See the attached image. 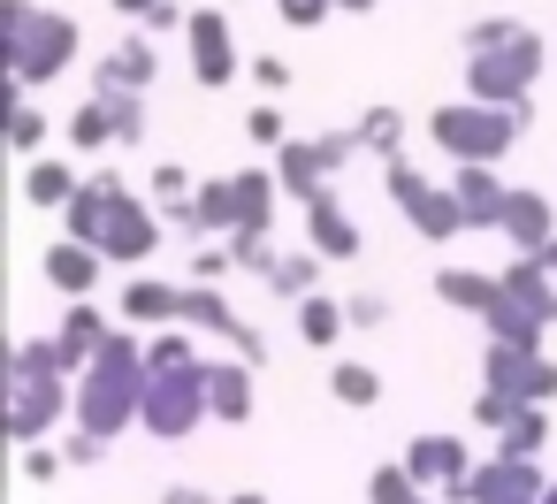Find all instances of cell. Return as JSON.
Returning a JSON list of instances; mask_svg holds the SVG:
<instances>
[{
    "mask_svg": "<svg viewBox=\"0 0 557 504\" xmlns=\"http://www.w3.org/2000/svg\"><path fill=\"white\" fill-rule=\"evenodd\" d=\"M146 390H153V367H146V344L131 336V321H115L108 329V344L92 352V367L77 374V428H92V435H123V428H138L146 420Z\"/></svg>",
    "mask_w": 557,
    "mask_h": 504,
    "instance_id": "1",
    "label": "cell"
},
{
    "mask_svg": "<svg viewBox=\"0 0 557 504\" xmlns=\"http://www.w3.org/2000/svg\"><path fill=\"white\" fill-rule=\"evenodd\" d=\"M0 54L16 70V93H39L77 62V24L54 9H32V0H0Z\"/></svg>",
    "mask_w": 557,
    "mask_h": 504,
    "instance_id": "2",
    "label": "cell"
},
{
    "mask_svg": "<svg viewBox=\"0 0 557 504\" xmlns=\"http://www.w3.org/2000/svg\"><path fill=\"white\" fill-rule=\"evenodd\" d=\"M519 131H527L519 108H496V100H473V93L466 100H443L428 115V146L450 153V161H504L519 146Z\"/></svg>",
    "mask_w": 557,
    "mask_h": 504,
    "instance_id": "3",
    "label": "cell"
},
{
    "mask_svg": "<svg viewBox=\"0 0 557 504\" xmlns=\"http://www.w3.org/2000/svg\"><path fill=\"white\" fill-rule=\"evenodd\" d=\"M542 62H549V47H542L527 24H511L496 47L466 54V93H473V100H496V108H534Z\"/></svg>",
    "mask_w": 557,
    "mask_h": 504,
    "instance_id": "4",
    "label": "cell"
},
{
    "mask_svg": "<svg viewBox=\"0 0 557 504\" xmlns=\"http://www.w3.org/2000/svg\"><path fill=\"white\" fill-rule=\"evenodd\" d=\"M62 413H77V374H54V367H9V443H47L62 428Z\"/></svg>",
    "mask_w": 557,
    "mask_h": 504,
    "instance_id": "5",
    "label": "cell"
},
{
    "mask_svg": "<svg viewBox=\"0 0 557 504\" xmlns=\"http://www.w3.org/2000/svg\"><path fill=\"white\" fill-rule=\"evenodd\" d=\"M382 184H389V207H397L428 245L466 237V207H458V192H450V184H435L428 169H412L405 153H397V161H382Z\"/></svg>",
    "mask_w": 557,
    "mask_h": 504,
    "instance_id": "6",
    "label": "cell"
},
{
    "mask_svg": "<svg viewBox=\"0 0 557 504\" xmlns=\"http://www.w3.org/2000/svg\"><path fill=\"white\" fill-rule=\"evenodd\" d=\"M214 420V397H207V359L199 367H169V374H153V390H146V435L153 443H184V435H199Z\"/></svg>",
    "mask_w": 557,
    "mask_h": 504,
    "instance_id": "7",
    "label": "cell"
},
{
    "mask_svg": "<svg viewBox=\"0 0 557 504\" xmlns=\"http://www.w3.org/2000/svg\"><path fill=\"white\" fill-rule=\"evenodd\" d=\"M351 153H359V131H329V138H290V146H275V184H283V199L329 192V176H336Z\"/></svg>",
    "mask_w": 557,
    "mask_h": 504,
    "instance_id": "8",
    "label": "cell"
},
{
    "mask_svg": "<svg viewBox=\"0 0 557 504\" xmlns=\"http://www.w3.org/2000/svg\"><path fill=\"white\" fill-rule=\"evenodd\" d=\"M481 382H488V390H511L519 405H557V359H549V352H527V344H496V336H488Z\"/></svg>",
    "mask_w": 557,
    "mask_h": 504,
    "instance_id": "9",
    "label": "cell"
},
{
    "mask_svg": "<svg viewBox=\"0 0 557 504\" xmlns=\"http://www.w3.org/2000/svg\"><path fill=\"white\" fill-rule=\"evenodd\" d=\"M549 474L542 458H511V451H488L473 474H466V496L458 504H542Z\"/></svg>",
    "mask_w": 557,
    "mask_h": 504,
    "instance_id": "10",
    "label": "cell"
},
{
    "mask_svg": "<svg viewBox=\"0 0 557 504\" xmlns=\"http://www.w3.org/2000/svg\"><path fill=\"white\" fill-rule=\"evenodd\" d=\"M184 54H191V77L207 85V93H222V85H237V39H230V16L222 9H191V24H184Z\"/></svg>",
    "mask_w": 557,
    "mask_h": 504,
    "instance_id": "11",
    "label": "cell"
},
{
    "mask_svg": "<svg viewBox=\"0 0 557 504\" xmlns=\"http://www.w3.org/2000/svg\"><path fill=\"white\" fill-rule=\"evenodd\" d=\"M161 207H146L138 192H123L115 207H108V230H100V253L115 260V268H138V260H153V245H161Z\"/></svg>",
    "mask_w": 557,
    "mask_h": 504,
    "instance_id": "12",
    "label": "cell"
},
{
    "mask_svg": "<svg viewBox=\"0 0 557 504\" xmlns=\"http://www.w3.org/2000/svg\"><path fill=\"white\" fill-rule=\"evenodd\" d=\"M405 466H412V481H420L428 496L458 504V489H466V474H473V451H466V435H412V443H405Z\"/></svg>",
    "mask_w": 557,
    "mask_h": 504,
    "instance_id": "13",
    "label": "cell"
},
{
    "mask_svg": "<svg viewBox=\"0 0 557 504\" xmlns=\"http://www.w3.org/2000/svg\"><path fill=\"white\" fill-rule=\"evenodd\" d=\"M450 192H458V207H466V230H504L511 184L496 176V161H458V169H450Z\"/></svg>",
    "mask_w": 557,
    "mask_h": 504,
    "instance_id": "14",
    "label": "cell"
},
{
    "mask_svg": "<svg viewBox=\"0 0 557 504\" xmlns=\"http://www.w3.org/2000/svg\"><path fill=\"white\" fill-rule=\"evenodd\" d=\"M306 245H313L321 260H359V253H367V230L344 214L336 192H313V199H306Z\"/></svg>",
    "mask_w": 557,
    "mask_h": 504,
    "instance_id": "15",
    "label": "cell"
},
{
    "mask_svg": "<svg viewBox=\"0 0 557 504\" xmlns=\"http://www.w3.org/2000/svg\"><path fill=\"white\" fill-rule=\"evenodd\" d=\"M153 70H161L153 32H131L123 47H108V54L92 62V93H146V85H153Z\"/></svg>",
    "mask_w": 557,
    "mask_h": 504,
    "instance_id": "16",
    "label": "cell"
},
{
    "mask_svg": "<svg viewBox=\"0 0 557 504\" xmlns=\"http://www.w3.org/2000/svg\"><path fill=\"white\" fill-rule=\"evenodd\" d=\"M108 268H115V260H108L100 245H77V237H62V245H47V260H39V275H47V283H54L62 298H92Z\"/></svg>",
    "mask_w": 557,
    "mask_h": 504,
    "instance_id": "17",
    "label": "cell"
},
{
    "mask_svg": "<svg viewBox=\"0 0 557 504\" xmlns=\"http://www.w3.org/2000/svg\"><path fill=\"white\" fill-rule=\"evenodd\" d=\"M131 329H169L184 321V283H161V275H131L123 283V306H115Z\"/></svg>",
    "mask_w": 557,
    "mask_h": 504,
    "instance_id": "18",
    "label": "cell"
},
{
    "mask_svg": "<svg viewBox=\"0 0 557 504\" xmlns=\"http://www.w3.org/2000/svg\"><path fill=\"white\" fill-rule=\"evenodd\" d=\"M108 329H115V321H108L92 298H70V314H62V329H54V352H62V367H70V374H85V367H92V352L108 344Z\"/></svg>",
    "mask_w": 557,
    "mask_h": 504,
    "instance_id": "19",
    "label": "cell"
},
{
    "mask_svg": "<svg viewBox=\"0 0 557 504\" xmlns=\"http://www.w3.org/2000/svg\"><path fill=\"white\" fill-rule=\"evenodd\" d=\"M252 359H214L207 367V397H214V420L222 428H245L252 420V405H260V390H252Z\"/></svg>",
    "mask_w": 557,
    "mask_h": 504,
    "instance_id": "20",
    "label": "cell"
},
{
    "mask_svg": "<svg viewBox=\"0 0 557 504\" xmlns=\"http://www.w3.org/2000/svg\"><path fill=\"white\" fill-rule=\"evenodd\" d=\"M504 237H511V253H542V245L557 237L549 192H534V184H511V207H504Z\"/></svg>",
    "mask_w": 557,
    "mask_h": 504,
    "instance_id": "21",
    "label": "cell"
},
{
    "mask_svg": "<svg viewBox=\"0 0 557 504\" xmlns=\"http://www.w3.org/2000/svg\"><path fill=\"white\" fill-rule=\"evenodd\" d=\"M123 199V176H85V192L62 207V237H77V245H100V230H108V207Z\"/></svg>",
    "mask_w": 557,
    "mask_h": 504,
    "instance_id": "22",
    "label": "cell"
},
{
    "mask_svg": "<svg viewBox=\"0 0 557 504\" xmlns=\"http://www.w3.org/2000/svg\"><path fill=\"white\" fill-rule=\"evenodd\" d=\"M435 298L488 321V314L504 306V275H488V268H443V275H435Z\"/></svg>",
    "mask_w": 557,
    "mask_h": 504,
    "instance_id": "23",
    "label": "cell"
},
{
    "mask_svg": "<svg viewBox=\"0 0 557 504\" xmlns=\"http://www.w3.org/2000/svg\"><path fill=\"white\" fill-rule=\"evenodd\" d=\"M496 275H504V291H511L519 306H534L542 321L557 314V275H549V260H542V253H511ZM549 329H557V321H549Z\"/></svg>",
    "mask_w": 557,
    "mask_h": 504,
    "instance_id": "24",
    "label": "cell"
},
{
    "mask_svg": "<svg viewBox=\"0 0 557 504\" xmlns=\"http://www.w3.org/2000/svg\"><path fill=\"white\" fill-rule=\"evenodd\" d=\"M77 192H85V176H77L70 161H47V153H39V161H24V207H47V214H62Z\"/></svg>",
    "mask_w": 557,
    "mask_h": 504,
    "instance_id": "25",
    "label": "cell"
},
{
    "mask_svg": "<svg viewBox=\"0 0 557 504\" xmlns=\"http://www.w3.org/2000/svg\"><path fill=\"white\" fill-rule=\"evenodd\" d=\"M344 329H351L344 298H329V291L298 298V336H306V352H336V336H344Z\"/></svg>",
    "mask_w": 557,
    "mask_h": 504,
    "instance_id": "26",
    "label": "cell"
},
{
    "mask_svg": "<svg viewBox=\"0 0 557 504\" xmlns=\"http://www.w3.org/2000/svg\"><path fill=\"white\" fill-rule=\"evenodd\" d=\"M481 329H488L496 344H527V352H542V336H549V321H542L534 306H519L511 291H504V306H496V314H488Z\"/></svg>",
    "mask_w": 557,
    "mask_h": 504,
    "instance_id": "27",
    "label": "cell"
},
{
    "mask_svg": "<svg viewBox=\"0 0 557 504\" xmlns=\"http://www.w3.org/2000/svg\"><path fill=\"white\" fill-rule=\"evenodd\" d=\"M329 397L351 405V413H374V405H382V374H374L367 359H336V367H329Z\"/></svg>",
    "mask_w": 557,
    "mask_h": 504,
    "instance_id": "28",
    "label": "cell"
},
{
    "mask_svg": "<svg viewBox=\"0 0 557 504\" xmlns=\"http://www.w3.org/2000/svg\"><path fill=\"white\" fill-rule=\"evenodd\" d=\"M359 153H374V161H397L405 153V108H367L359 115Z\"/></svg>",
    "mask_w": 557,
    "mask_h": 504,
    "instance_id": "29",
    "label": "cell"
},
{
    "mask_svg": "<svg viewBox=\"0 0 557 504\" xmlns=\"http://www.w3.org/2000/svg\"><path fill=\"white\" fill-rule=\"evenodd\" d=\"M191 199H199V222H207V237H230V230L245 222V199H237V176H214V184H199Z\"/></svg>",
    "mask_w": 557,
    "mask_h": 504,
    "instance_id": "30",
    "label": "cell"
},
{
    "mask_svg": "<svg viewBox=\"0 0 557 504\" xmlns=\"http://www.w3.org/2000/svg\"><path fill=\"white\" fill-rule=\"evenodd\" d=\"M268 291H275V298H290V306H298V298H313V291H321V253H313V245H306V253H283V260L268 268Z\"/></svg>",
    "mask_w": 557,
    "mask_h": 504,
    "instance_id": "31",
    "label": "cell"
},
{
    "mask_svg": "<svg viewBox=\"0 0 557 504\" xmlns=\"http://www.w3.org/2000/svg\"><path fill=\"white\" fill-rule=\"evenodd\" d=\"M542 443H549V405H519L511 428L496 435V451H511V458H542Z\"/></svg>",
    "mask_w": 557,
    "mask_h": 504,
    "instance_id": "32",
    "label": "cell"
},
{
    "mask_svg": "<svg viewBox=\"0 0 557 504\" xmlns=\"http://www.w3.org/2000/svg\"><path fill=\"white\" fill-rule=\"evenodd\" d=\"M70 146H77V153H100V146H115V108H108L100 93H92V100L70 115Z\"/></svg>",
    "mask_w": 557,
    "mask_h": 504,
    "instance_id": "33",
    "label": "cell"
},
{
    "mask_svg": "<svg viewBox=\"0 0 557 504\" xmlns=\"http://www.w3.org/2000/svg\"><path fill=\"white\" fill-rule=\"evenodd\" d=\"M47 131H54V123L32 108V93H16V108H9V146H16L24 161H39V153H47Z\"/></svg>",
    "mask_w": 557,
    "mask_h": 504,
    "instance_id": "34",
    "label": "cell"
},
{
    "mask_svg": "<svg viewBox=\"0 0 557 504\" xmlns=\"http://www.w3.org/2000/svg\"><path fill=\"white\" fill-rule=\"evenodd\" d=\"M146 367H153V374H169V367H199V352H191V329H184V321L153 329V336H146Z\"/></svg>",
    "mask_w": 557,
    "mask_h": 504,
    "instance_id": "35",
    "label": "cell"
},
{
    "mask_svg": "<svg viewBox=\"0 0 557 504\" xmlns=\"http://www.w3.org/2000/svg\"><path fill=\"white\" fill-rule=\"evenodd\" d=\"M412 496H428V489L412 481V466H405V458H389V466H374V474H367V504H412Z\"/></svg>",
    "mask_w": 557,
    "mask_h": 504,
    "instance_id": "36",
    "label": "cell"
},
{
    "mask_svg": "<svg viewBox=\"0 0 557 504\" xmlns=\"http://www.w3.org/2000/svg\"><path fill=\"white\" fill-rule=\"evenodd\" d=\"M230 260H237L245 275H260V283H268V268H275L283 253H275V237H268V230H230Z\"/></svg>",
    "mask_w": 557,
    "mask_h": 504,
    "instance_id": "37",
    "label": "cell"
},
{
    "mask_svg": "<svg viewBox=\"0 0 557 504\" xmlns=\"http://www.w3.org/2000/svg\"><path fill=\"white\" fill-rule=\"evenodd\" d=\"M511 413H519V397H511V390H488V382H481V390H473V405H466V420H473L481 435H504V428H511Z\"/></svg>",
    "mask_w": 557,
    "mask_h": 504,
    "instance_id": "38",
    "label": "cell"
},
{
    "mask_svg": "<svg viewBox=\"0 0 557 504\" xmlns=\"http://www.w3.org/2000/svg\"><path fill=\"white\" fill-rule=\"evenodd\" d=\"M16 474H24L32 489H47V481L70 474V458H62V443H16Z\"/></svg>",
    "mask_w": 557,
    "mask_h": 504,
    "instance_id": "39",
    "label": "cell"
},
{
    "mask_svg": "<svg viewBox=\"0 0 557 504\" xmlns=\"http://www.w3.org/2000/svg\"><path fill=\"white\" fill-rule=\"evenodd\" d=\"M115 108V146H138L146 138V93H100Z\"/></svg>",
    "mask_w": 557,
    "mask_h": 504,
    "instance_id": "40",
    "label": "cell"
},
{
    "mask_svg": "<svg viewBox=\"0 0 557 504\" xmlns=\"http://www.w3.org/2000/svg\"><path fill=\"white\" fill-rule=\"evenodd\" d=\"M108 451H115V443H108V435H92V428H70V435H62V458H70V474H92Z\"/></svg>",
    "mask_w": 557,
    "mask_h": 504,
    "instance_id": "41",
    "label": "cell"
},
{
    "mask_svg": "<svg viewBox=\"0 0 557 504\" xmlns=\"http://www.w3.org/2000/svg\"><path fill=\"white\" fill-rule=\"evenodd\" d=\"M245 138H252V146H268V153H275V146H290V131H283V108H275V100H260V108L245 115Z\"/></svg>",
    "mask_w": 557,
    "mask_h": 504,
    "instance_id": "42",
    "label": "cell"
},
{
    "mask_svg": "<svg viewBox=\"0 0 557 504\" xmlns=\"http://www.w3.org/2000/svg\"><path fill=\"white\" fill-rule=\"evenodd\" d=\"M275 16H283L290 32H313V24H329V16H336V0H275Z\"/></svg>",
    "mask_w": 557,
    "mask_h": 504,
    "instance_id": "43",
    "label": "cell"
},
{
    "mask_svg": "<svg viewBox=\"0 0 557 504\" xmlns=\"http://www.w3.org/2000/svg\"><path fill=\"white\" fill-rule=\"evenodd\" d=\"M344 314H351V329H382V321H389V298H382V291H351Z\"/></svg>",
    "mask_w": 557,
    "mask_h": 504,
    "instance_id": "44",
    "label": "cell"
},
{
    "mask_svg": "<svg viewBox=\"0 0 557 504\" xmlns=\"http://www.w3.org/2000/svg\"><path fill=\"white\" fill-rule=\"evenodd\" d=\"M252 85H260L268 100H275V93H290V62H283V54H252Z\"/></svg>",
    "mask_w": 557,
    "mask_h": 504,
    "instance_id": "45",
    "label": "cell"
},
{
    "mask_svg": "<svg viewBox=\"0 0 557 504\" xmlns=\"http://www.w3.org/2000/svg\"><path fill=\"white\" fill-rule=\"evenodd\" d=\"M511 24H519V16H481V24H466V39H458V47H466V54H481V47H496Z\"/></svg>",
    "mask_w": 557,
    "mask_h": 504,
    "instance_id": "46",
    "label": "cell"
},
{
    "mask_svg": "<svg viewBox=\"0 0 557 504\" xmlns=\"http://www.w3.org/2000/svg\"><path fill=\"white\" fill-rule=\"evenodd\" d=\"M199 184H191V169H176V161H161L153 169V199H191Z\"/></svg>",
    "mask_w": 557,
    "mask_h": 504,
    "instance_id": "47",
    "label": "cell"
},
{
    "mask_svg": "<svg viewBox=\"0 0 557 504\" xmlns=\"http://www.w3.org/2000/svg\"><path fill=\"white\" fill-rule=\"evenodd\" d=\"M230 268H237V260H230V245H222V253H191V283H222Z\"/></svg>",
    "mask_w": 557,
    "mask_h": 504,
    "instance_id": "48",
    "label": "cell"
},
{
    "mask_svg": "<svg viewBox=\"0 0 557 504\" xmlns=\"http://www.w3.org/2000/svg\"><path fill=\"white\" fill-rule=\"evenodd\" d=\"M161 504H222V496H207V489H161Z\"/></svg>",
    "mask_w": 557,
    "mask_h": 504,
    "instance_id": "49",
    "label": "cell"
},
{
    "mask_svg": "<svg viewBox=\"0 0 557 504\" xmlns=\"http://www.w3.org/2000/svg\"><path fill=\"white\" fill-rule=\"evenodd\" d=\"M153 9H161V0H115V16H138V24H146Z\"/></svg>",
    "mask_w": 557,
    "mask_h": 504,
    "instance_id": "50",
    "label": "cell"
},
{
    "mask_svg": "<svg viewBox=\"0 0 557 504\" xmlns=\"http://www.w3.org/2000/svg\"><path fill=\"white\" fill-rule=\"evenodd\" d=\"M336 9H344V16H374V0H336Z\"/></svg>",
    "mask_w": 557,
    "mask_h": 504,
    "instance_id": "51",
    "label": "cell"
},
{
    "mask_svg": "<svg viewBox=\"0 0 557 504\" xmlns=\"http://www.w3.org/2000/svg\"><path fill=\"white\" fill-rule=\"evenodd\" d=\"M222 504H268V496H260V489H237V496H222Z\"/></svg>",
    "mask_w": 557,
    "mask_h": 504,
    "instance_id": "52",
    "label": "cell"
},
{
    "mask_svg": "<svg viewBox=\"0 0 557 504\" xmlns=\"http://www.w3.org/2000/svg\"><path fill=\"white\" fill-rule=\"evenodd\" d=\"M542 260H549V275H557V237H549V245H542Z\"/></svg>",
    "mask_w": 557,
    "mask_h": 504,
    "instance_id": "53",
    "label": "cell"
},
{
    "mask_svg": "<svg viewBox=\"0 0 557 504\" xmlns=\"http://www.w3.org/2000/svg\"><path fill=\"white\" fill-rule=\"evenodd\" d=\"M542 504H557V474H549V489H542Z\"/></svg>",
    "mask_w": 557,
    "mask_h": 504,
    "instance_id": "54",
    "label": "cell"
},
{
    "mask_svg": "<svg viewBox=\"0 0 557 504\" xmlns=\"http://www.w3.org/2000/svg\"><path fill=\"white\" fill-rule=\"evenodd\" d=\"M412 504H443V496H412Z\"/></svg>",
    "mask_w": 557,
    "mask_h": 504,
    "instance_id": "55",
    "label": "cell"
},
{
    "mask_svg": "<svg viewBox=\"0 0 557 504\" xmlns=\"http://www.w3.org/2000/svg\"><path fill=\"white\" fill-rule=\"evenodd\" d=\"M549 321H557V314H549Z\"/></svg>",
    "mask_w": 557,
    "mask_h": 504,
    "instance_id": "56",
    "label": "cell"
}]
</instances>
